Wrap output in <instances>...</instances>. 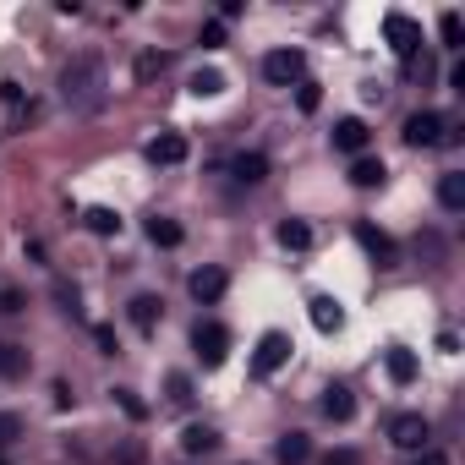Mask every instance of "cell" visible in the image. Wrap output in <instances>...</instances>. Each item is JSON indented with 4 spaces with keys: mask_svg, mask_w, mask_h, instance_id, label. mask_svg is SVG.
Segmentation results:
<instances>
[{
    "mask_svg": "<svg viewBox=\"0 0 465 465\" xmlns=\"http://www.w3.org/2000/svg\"><path fill=\"white\" fill-rule=\"evenodd\" d=\"M61 99L72 115H99L104 99H110V77H104V61L99 55H72L66 72H61Z\"/></svg>",
    "mask_w": 465,
    "mask_h": 465,
    "instance_id": "6da1fadb",
    "label": "cell"
},
{
    "mask_svg": "<svg viewBox=\"0 0 465 465\" xmlns=\"http://www.w3.org/2000/svg\"><path fill=\"white\" fill-rule=\"evenodd\" d=\"M405 143L411 148H443V143H454V121L438 115V110H416L405 121Z\"/></svg>",
    "mask_w": 465,
    "mask_h": 465,
    "instance_id": "7a4b0ae2",
    "label": "cell"
},
{
    "mask_svg": "<svg viewBox=\"0 0 465 465\" xmlns=\"http://www.w3.org/2000/svg\"><path fill=\"white\" fill-rule=\"evenodd\" d=\"M383 39H389V50H394L400 61H416V50H421V23H411L405 12H389V17H383Z\"/></svg>",
    "mask_w": 465,
    "mask_h": 465,
    "instance_id": "3957f363",
    "label": "cell"
},
{
    "mask_svg": "<svg viewBox=\"0 0 465 465\" xmlns=\"http://www.w3.org/2000/svg\"><path fill=\"white\" fill-rule=\"evenodd\" d=\"M285 361H291V334L269 329V334L258 340V351H252V372H258V378H274Z\"/></svg>",
    "mask_w": 465,
    "mask_h": 465,
    "instance_id": "277c9868",
    "label": "cell"
},
{
    "mask_svg": "<svg viewBox=\"0 0 465 465\" xmlns=\"http://www.w3.org/2000/svg\"><path fill=\"white\" fill-rule=\"evenodd\" d=\"M263 77H269L274 88H291V83L307 77V55H302V50H274V55H263Z\"/></svg>",
    "mask_w": 465,
    "mask_h": 465,
    "instance_id": "5b68a950",
    "label": "cell"
},
{
    "mask_svg": "<svg viewBox=\"0 0 465 465\" xmlns=\"http://www.w3.org/2000/svg\"><path fill=\"white\" fill-rule=\"evenodd\" d=\"M427 438H432V427H427L421 411H400V416L389 421V443H394V449H427Z\"/></svg>",
    "mask_w": 465,
    "mask_h": 465,
    "instance_id": "8992f818",
    "label": "cell"
},
{
    "mask_svg": "<svg viewBox=\"0 0 465 465\" xmlns=\"http://www.w3.org/2000/svg\"><path fill=\"white\" fill-rule=\"evenodd\" d=\"M192 345H197L203 367H224V356H230V334H224V323H197V329H192Z\"/></svg>",
    "mask_w": 465,
    "mask_h": 465,
    "instance_id": "52a82bcc",
    "label": "cell"
},
{
    "mask_svg": "<svg viewBox=\"0 0 465 465\" xmlns=\"http://www.w3.org/2000/svg\"><path fill=\"white\" fill-rule=\"evenodd\" d=\"M224 285H230V274H224V269H213V263H203V269H197V274L186 280V291H192V296H197L203 307H213V302L224 296Z\"/></svg>",
    "mask_w": 465,
    "mask_h": 465,
    "instance_id": "ba28073f",
    "label": "cell"
},
{
    "mask_svg": "<svg viewBox=\"0 0 465 465\" xmlns=\"http://www.w3.org/2000/svg\"><path fill=\"white\" fill-rule=\"evenodd\" d=\"M329 137H334V148H340V153H351V159H356V153L367 148V137H372V132H367V121H361V115H345V121H334V132H329Z\"/></svg>",
    "mask_w": 465,
    "mask_h": 465,
    "instance_id": "9c48e42d",
    "label": "cell"
},
{
    "mask_svg": "<svg viewBox=\"0 0 465 465\" xmlns=\"http://www.w3.org/2000/svg\"><path fill=\"white\" fill-rule=\"evenodd\" d=\"M307 312H312V329H318V334H340V329H345V312H340L334 296H312Z\"/></svg>",
    "mask_w": 465,
    "mask_h": 465,
    "instance_id": "30bf717a",
    "label": "cell"
},
{
    "mask_svg": "<svg viewBox=\"0 0 465 465\" xmlns=\"http://www.w3.org/2000/svg\"><path fill=\"white\" fill-rule=\"evenodd\" d=\"M356 242H361V247H367V252H372V258H378V269H389V263H394V258H400V252H394V242H389V236H383V230H372V224H367V219H361V224H356Z\"/></svg>",
    "mask_w": 465,
    "mask_h": 465,
    "instance_id": "8fae6325",
    "label": "cell"
},
{
    "mask_svg": "<svg viewBox=\"0 0 465 465\" xmlns=\"http://www.w3.org/2000/svg\"><path fill=\"white\" fill-rule=\"evenodd\" d=\"M148 159H153V164H181V159H186V137H181V132H159V137L148 143Z\"/></svg>",
    "mask_w": 465,
    "mask_h": 465,
    "instance_id": "7c38bea8",
    "label": "cell"
},
{
    "mask_svg": "<svg viewBox=\"0 0 465 465\" xmlns=\"http://www.w3.org/2000/svg\"><path fill=\"white\" fill-rule=\"evenodd\" d=\"M389 181V170H383V159H367V153H356L351 159V186H361V192H372V186H383Z\"/></svg>",
    "mask_w": 465,
    "mask_h": 465,
    "instance_id": "4fadbf2b",
    "label": "cell"
},
{
    "mask_svg": "<svg viewBox=\"0 0 465 465\" xmlns=\"http://www.w3.org/2000/svg\"><path fill=\"white\" fill-rule=\"evenodd\" d=\"M126 312H132V323H137V329H143V334H153V323H159V318H164V302H159V296H148V291H143V296H132V307H126Z\"/></svg>",
    "mask_w": 465,
    "mask_h": 465,
    "instance_id": "5bb4252c",
    "label": "cell"
},
{
    "mask_svg": "<svg viewBox=\"0 0 465 465\" xmlns=\"http://www.w3.org/2000/svg\"><path fill=\"white\" fill-rule=\"evenodd\" d=\"M230 175H236L242 186H258L269 175V159L263 153H236V159H230Z\"/></svg>",
    "mask_w": 465,
    "mask_h": 465,
    "instance_id": "9a60e30c",
    "label": "cell"
},
{
    "mask_svg": "<svg viewBox=\"0 0 465 465\" xmlns=\"http://www.w3.org/2000/svg\"><path fill=\"white\" fill-rule=\"evenodd\" d=\"M383 372H389V378H394V383L405 389V383L416 378V356H411L405 345H394V351H383Z\"/></svg>",
    "mask_w": 465,
    "mask_h": 465,
    "instance_id": "2e32d148",
    "label": "cell"
},
{
    "mask_svg": "<svg viewBox=\"0 0 465 465\" xmlns=\"http://www.w3.org/2000/svg\"><path fill=\"white\" fill-rule=\"evenodd\" d=\"M323 416H329V421H351V416H356V400H351V389H345V383L323 389Z\"/></svg>",
    "mask_w": 465,
    "mask_h": 465,
    "instance_id": "e0dca14e",
    "label": "cell"
},
{
    "mask_svg": "<svg viewBox=\"0 0 465 465\" xmlns=\"http://www.w3.org/2000/svg\"><path fill=\"white\" fill-rule=\"evenodd\" d=\"M181 449H186V454H213V449H219V432H213L208 421H192V427L181 432Z\"/></svg>",
    "mask_w": 465,
    "mask_h": 465,
    "instance_id": "ac0fdd59",
    "label": "cell"
},
{
    "mask_svg": "<svg viewBox=\"0 0 465 465\" xmlns=\"http://www.w3.org/2000/svg\"><path fill=\"white\" fill-rule=\"evenodd\" d=\"M274 454H280V465H307L312 443H307V432H285V438L274 443Z\"/></svg>",
    "mask_w": 465,
    "mask_h": 465,
    "instance_id": "d6986e66",
    "label": "cell"
},
{
    "mask_svg": "<svg viewBox=\"0 0 465 465\" xmlns=\"http://www.w3.org/2000/svg\"><path fill=\"white\" fill-rule=\"evenodd\" d=\"M438 203H443L449 213H460V208H465V175H460V170H449V175L438 181Z\"/></svg>",
    "mask_w": 465,
    "mask_h": 465,
    "instance_id": "ffe728a7",
    "label": "cell"
},
{
    "mask_svg": "<svg viewBox=\"0 0 465 465\" xmlns=\"http://www.w3.org/2000/svg\"><path fill=\"white\" fill-rule=\"evenodd\" d=\"M181 236H186V230H181L175 219H164V213L148 219V242H153V247H181Z\"/></svg>",
    "mask_w": 465,
    "mask_h": 465,
    "instance_id": "44dd1931",
    "label": "cell"
},
{
    "mask_svg": "<svg viewBox=\"0 0 465 465\" xmlns=\"http://www.w3.org/2000/svg\"><path fill=\"white\" fill-rule=\"evenodd\" d=\"M83 224L94 230V236H121V213H115V208H88Z\"/></svg>",
    "mask_w": 465,
    "mask_h": 465,
    "instance_id": "7402d4cb",
    "label": "cell"
},
{
    "mask_svg": "<svg viewBox=\"0 0 465 465\" xmlns=\"http://www.w3.org/2000/svg\"><path fill=\"white\" fill-rule=\"evenodd\" d=\"M280 247H291V252H307V247H312V230H307L302 219H285V224H280Z\"/></svg>",
    "mask_w": 465,
    "mask_h": 465,
    "instance_id": "603a6c76",
    "label": "cell"
},
{
    "mask_svg": "<svg viewBox=\"0 0 465 465\" xmlns=\"http://www.w3.org/2000/svg\"><path fill=\"white\" fill-rule=\"evenodd\" d=\"M0 372H6V378H23V372H28V351H23V345H0Z\"/></svg>",
    "mask_w": 465,
    "mask_h": 465,
    "instance_id": "cb8c5ba5",
    "label": "cell"
},
{
    "mask_svg": "<svg viewBox=\"0 0 465 465\" xmlns=\"http://www.w3.org/2000/svg\"><path fill=\"white\" fill-rule=\"evenodd\" d=\"M192 94H197V99H219V94H224V72H197V77H192Z\"/></svg>",
    "mask_w": 465,
    "mask_h": 465,
    "instance_id": "d4e9b609",
    "label": "cell"
},
{
    "mask_svg": "<svg viewBox=\"0 0 465 465\" xmlns=\"http://www.w3.org/2000/svg\"><path fill=\"white\" fill-rule=\"evenodd\" d=\"M17 438H23V416L17 411H0V449L17 443Z\"/></svg>",
    "mask_w": 465,
    "mask_h": 465,
    "instance_id": "484cf974",
    "label": "cell"
},
{
    "mask_svg": "<svg viewBox=\"0 0 465 465\" xmlns=\"http://www.w3.org/2000/svg\"><path fill=\"white\" fill-rule=\"evenodd\" d=\"M164 389H170V405H192V378H186V372H170Z\"/></svg>",
    "mask_w": 465,
    "mask_h": 465,
    "instance_id": "4316f807",
    "label": "cell"
},
{
    "mask_svg": "<svg viewBox=\"0 0 465 465\" xmlns=\"http://www.w3.org/2000/svg\"><path fill=\"white\" fill-rule=\"evenodd\" d=\"M438 34H443V45L454 50V45H460V34H465V23H460V12H443V23H438Z\"/></svg>",
    "mask_w": 465,
    "mask_h": 465,
    "instance_id": "83f0119b",
    "label": "cell"
},
{
    "mask_svg": "<svg viewBox=\"0 0 465 465\" xmlns=\"http://www.w3.org/2000/svg\"><path fill=\"white\" fill-rule=\"evenodd\" d=\"M197 45H203V50H219V45H224V23H219V17H213V23H203Z\"/></svg>",
    "mask_w": 465,
    "mask_h": 465,
    "instance_id": "f1b7e54d",
    "label": "cell"
},
{
    "mask_svg": "<svg viewBox=\"0 0 465 465\" xmlns=\"http://www.w3.org/2000/svg\"><path fill=\"white\" fill-rule=\"evenodd\" d=\"M318 99H323V94H318V83H307V77H302V83H296V104H302V110H318Z\"/></svg>",
    "mask_w": 465,
    "mask_h": 465,
    "instance_id": "f546056e",
    "label": "cell"
},
{
    "mask_svg": "<svg viewBox=\"0 0 465 465\" xmlns=\"http://www.w3.org/2000/svg\"><path fill=\"white\" fill-rule=\"evenodd\" d=\"M115 400H121V411H126L132 421H143V416H148V411H143V400H137L132 389H115Z\"/></svg>",
    "mask_w": 465,
    "mask_h": 465,
    "instance_id": "4dcf8cb0",
    "label": "cell"
},
{
    "mask_svg": "<svg viewBox=\"0 0 465 465\" xmlns=\"http://www.w3.org/2000/svg\"><path fill=\"white\" fill-rule=\"evenodd\" d=\"M153 72H164V55H143L137 61V77H153Z\"/></svg>",
    "mask_w": 465,
    "mask_h": 465,
    "instance_id": "1f68e13d",
    "label": "cell"
},
{
    "mask_svg": "<svg viewBox=\"0 0 465 465\" xmlns=\"http://www.w3.org/2000/svg\"><path fill=\"white\" fill-rule=\"evenodd\" d=\"M323 465H356V449H334V454H329Z\"/></svg>",
    "mask_w": 465,
    "mask_h": 465,
    "instance_id": "d6a6232c",
    "label": "cell"
},
{
    "mask_svg": "<svg viewBox=\"0 0 465 465\" xmlns=\"http://www.w3.org/2000/svg\"><path fill=\"white\" fill-rule=\"evenodd\" d=\"M416 465H449V454H432V449H421V460Z\"/></svg>",
    "mask_w": 465,
    "mask_h": 465,
    "instance_id": "836d02e7",
    "label": "cell"
},
{
    "mask_svg": "<svg viewBox=\"0 0 465 465\" xmlns=\"http://www.w3.org/2000/svg\"><path fill=\"white\" fill-rule=\"evenodd\" d=\"M0 465H6V460H0Z\"/></svg>",
    "mask_w": 465,
    "mask_h": 465,
    "instance_id": "e575fe53",
    "label": "cell"
}]
</instances>
